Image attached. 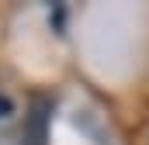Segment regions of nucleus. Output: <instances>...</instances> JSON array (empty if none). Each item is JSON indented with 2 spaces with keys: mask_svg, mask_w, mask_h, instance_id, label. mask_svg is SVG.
<instances>
[{
  "mask_svg": "<svg viewBox=\"0 0 149 145\" xmlns=\"http://www.w3.org/2000/svg\"><path fill=\"white\" fill-rule=\"evenodd\" d=\"M45 121H49V100L35 97L31 114L24 121V131H21V145H45Z\"/></svg>",
  "mask_w": 149,
  "mask_h": 145,
  "instance_id": "nucleus-1",
  "label": "nucleus"
},
{
  "mask_svg": "<svg viewBox=\"0 0 149 145\" xmlns=\"http://www.w3.org/2000/svg\"><path fill=\"white\" fill-rule=\"evenodd\" d=\"M7 114H10V100H7V97H0V121H3Z\"/></svg>",
  "mask_w": 149,
  "mask_h": 145,
  "instance_id": "nucleus-2",
  "label": "nucleus"
}]
</instances>
